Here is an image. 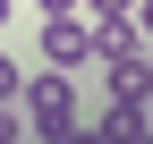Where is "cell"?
Returning a JSON list of instances; mask_svg holds the SVG:
<instances>
[{
    "label": "cell",
    "mask_w": 153,
    "mask_h": 144,
    "mask_svg": "<svg viewBox=\"0 0 153 144\" xmlns=\"http://www.w3.org/2000/svg\"><path fill=\"white\" fill-rule=\"evenodd\" d=\"M34 51H43V68H68V76H76V68H94V26L76 9H51L43 34H34Z\"/></svg>",
    "instance_id": "2"
},
{
    "label": "cell",
    "mask_w": 153,
    "mask_h": 144,
    "mask_svg": "<svg viewBox=\"0 0 153 144\" xmlns=\"http://www.w3.org/2000/svg\"><path fill=\"white\" fill-rule=\"evenodd\" d=\"M17 110H26V136L34 144H68L76 127H85V102H76V85H68V68H43V76H34L26 68V93H17Z\"/></svg>",
    "instance_id": "1"
},
{
    "label": "cell",
    "mask_w": 153,
    "mask_h": 144,
    "mask_svg": "<svg viewBox=\"0 0 153 144\" xmlns=\"http://www.w3.org/2000/svg\"><path fill=\"white\" fill-rule=\"evenodd\" d=\"M145 60H153V51H145Z\"/></svg>",
    "instance_id": "11"
},
{
    "label": "cell",
    "mask_w": 153,
    "mask_h": 144,
    "mask_svg": "<svg viewBox=\"0 0 153 144\" xmlns=\"http://www.w3.org/2000/svg\"><path fill=\"white\" fill-rule=\"evenodd\" d=\"M102 85H111V110L119 119H145L153 110V60L145 51H111L102 60Z\"/></svg>",
    "instance_id": "3"
},
{
    "label": "cell",
    "mask_w": 153,
    "mask_h": 144,
    "mask_svg": "<svg viewBox=\"0 0 153 144\" xmlns=\"http://www.w3.org/2000/svg\"><path fill=\"white\" fill-rule=\"evenodd\" d=\"M34 9H43V17H51V9H76V0H34Z\"/></svg>",
    "instance_id": "8"
},
{
    "label": "cell",
    "mask_w": 153,
    "mask_h": 144,
    "mask_svg": "<svg viewBox=\"0 0 153 144\" xmlns=\"http://www.w3.org/2000/svg\"><path fill=\"white\" fill-rule=\"evenodd\" d=\"M0 144H26V110L17 102H0Z\"/></svg>",
    "instance_id": "5"
},
{
    "label": "cell",
    "mask_w": 153,
    "mask_h": 144,
    "mask_svg": "<svg viewBox=\"0 0 153 144\" xmlns=\"http://www.w3.org/2000/svg\"><path fill=\"white\" fill-rule=\"evenodd\" d=\"M68 144H111V136H102V127H76V136H68Z\"/></svg>",
    "instance_id": "7"
},
{
    "label": "cell",
    "mask_w": 153,
    "mask_h": 144,
    "mask_svg": "<svg viewBox=\"0 0 153 144\" xmlns=\"http://www.w3.org/2000/svg\"><path fill=\"white\" fill-rule=\"evenodd\" d=\"M145 127H153V110H145Z\"/></svg>",
    "instance_id": "10"
},
{
    "label": "cell",
    "mask_w": 153,
    "mask_h": 144,
    "mask_svg": "<svg viewBox=\"0 0 153 144\" xmlns=\"http://www.w3.org/2000/svg\"><path fill=\"white\" fill-rule=\"evenodd\" d=\"M9 17H17V0H0V34H9Z\"/></svg>",
    "instance_id": "9"
},
{
    "label": "cell",
    "mask_w": 153,
    "mask_h": 144,
    "mask_svg": "<svg viewBox=\"0 0 153 144\" xmlns=\"http://www.w3.org/2000/svg\"><path fill=\"white\" fill-rule=\"evenodd\" d=\"M136 26H145V43H153V0H136Z\"/></svg>",
    "instance_id": "6"
},
{
    "label": "cell",
    "mask_w": 153,
    "mask_h": 144,
    "mask_svg": "<svg viewBox=\"0 0 153 144\" xmlns=\"http://www.w3.org/2000/svg\"><path fill=\"white\" fill-rule=\"evenodd\" d=\"M17 93H26V60L0 43V102H17Z\"/></svg>",
    "instance_id": "4"
}]
</instances>
